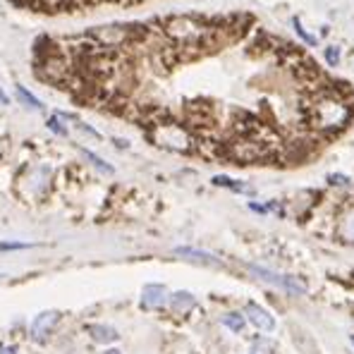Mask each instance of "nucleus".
Masks as SVG:
<instances>
[{"instance_id":"6e6552de","label":"nucleus","mask_w":354,"mask_h":354,"mask_svg":"<svg viewBox=\"0 0 354 354\" xmlns=\"http://www.w3.org/2000/svg\"><path fill=\"white\" fill-rule=\"evenodd\" d=\"M88 333H91V337L96 342H101V345H111V342L118 340V330L111 326H103V324H96V326H88Z\"/></svg>"},{"instance_id":"7ed1b4c3","label":"nucleus","mask_w":354,"mask_h":354,"mask_svg":"<svg viewBox=\"0 0 354 354\" xmlns=\"http://www.w3.org/2000/svg\"><path fill=\"white\" fill-rule=\"evenodd\" d=\"M249 270H252L257 278L266 280V283L278 285V288L288 290L290 295H306V285L301 283V280L292 278V275H278V273H273V270L261 268V266H254V263H249Z\"/></svg>"},{"instance_id":"9d476101","label":"nucleus","mask_w":354,"mask_h":354,"mask_svg":"<svg viewBox=\"0 0 354 354\" xmlns=\"http://www.w3.org/2000/svg\"><path fill=\"white\" fill-rule=\"evenodd\" d=\"M213 185H216V187H227V189L239 192V194H254L252 187H247L244 182L232 180V177H225V175H216V177H213Z\"/></svg>"},{"instance_id":"ddd939ff","label":"nucleus","mask_w":354,"mask_h":354,"mask_svg":"<svg viewBox=\"0 0 354 354\" xmlns=\"http://www.w3.org/2000/svg\"><path fill=\"white\" fill-rule=\"evenodd\" d=\"M82 153H84L86 158L91 160V165H93V168H98V170H101V173H106V175H113V173H115V170H113V165H111V163H106V160H103L101 156H96V153H93V151L82 149Z\"/></svg>"},{"instance_id":"aec40b11","label":"nucleus","mask_w":354,"mask_h":354,"mask_svg":"<svg viewBox=\"0 0 354 354\" xmlns=\"http://www.w3.org/2000/svg\"><path fill=\"white\" fill-rule=\"evenodd\" d=\"M328 180H330L333 185H350V177H345V175H330Z\"/></svg>"},{"instance_id":"20e7f679","label":"nucleus","mask_w":354,"mask_h":354,"mask_svg":"<svg viewBox=\"0 0 354 354\" xmlns=\"http://www.w3.org/2000/svg\"><path fill=\"white\" fill-rule=\"evenodd\" d=\"M60 321V314L58 311H44V314H39L34 321H31V328H29V335L31 340H39L44 342L46 337L50 335V330H53V326Z\"/></svg>"},{"instance_id":"b1692460","label":"nucleus","mask_w":354,"mask_h":354,"mask_svg":"<svg viewBox=\"0 0 354 354\" xmlns=\"http://www.w3.org/2000/svg\"><path fill=\"white\" fill-rule=\"evenodd\" d=\"M103 354H122L120 350H108V352H103Z\"/></svg>"},{"instance_id":"423d86ee","label":"nucleus","mask_w":354,"mask_h":354,"mask_svg":"<svg viewBox=\"0 0 354 354\" xmlns=\"http://www.w3.org/2000/svg\"><path fill=\"white\" fill-rule=\"evenodd\" d=\"M175 254L192 263H201V266H221V259H216L213 254L208 252H201V249H194V247H175Z\"/></svg>"},{"instance_id":"412c9836","label":"nucleus","mask_w":354,"mask_h":354,"mask_svg":"<svg viewBox=\"0 0 354 354\" xmlns=\"http://www.w3.org/2000/svg\"><path fill=\"white\" fill-rule=\"evenodd\" d=\"M19 350L15 345H0V354H17Z\"/></svg>"},{"instance_id":"a211bd4d","label":"nucleus","mask_w":354,"mask_h":354,"mask_svg":"<svg viewBox=\"0 0 354 354\" xmlns=\"http://www.w3.org/2000/svg\"><path fill=\"white\" fill-rule=\"evenodd\" d=\"M29 242H0V252H19V249H31Z\"/></svg>"},{"instance_id":"f3484780","label":"nucleus","mask_w":354,"mask_h":354,"mask_svg":"<svg viewBox=\"0 0 354 354\" xmlns=\"http://www.w3.org/2000/svg\"><path fill=\"white\" fill-rule=\"evenodd\" d=\"M70 122H75V127H77V129H80V132H84V134H86V137H91V139H101V134H98V132H96V129H93V127H91V124L82 122V120H80V118H77V115H75V118H72V120H70Z\"/></svg>"},{"instance_id":"4468645a","label":"nucleus","mask_w":354,"mask_h":354,"mask_svg":"<svg viewBox=\"0 0 354 354\" xmlns=\"http://www.w3.org/2000/svg\"><path fill=\"white\" fill-rule=\"evenodd\" d=\"M252 354H275V342L263 335H259L257 340L252 342Z\"/></svg>"},{"instance_id":"1a4fd4ad","label":"nucleus","mask_w":354,"mask_h":354,"mask_svg":"<svg viewBox=\"0 0 354 354\" xmlns=\"http://www.w3.org/2000/svg\"><path fill=\"white\" fill-rule=\"evenodd\" d=\"M194 304H196V299H194V295H192V292L170 295V306H173L175 314H187V311H189Z\"/></svg>"},{"instance_id":"f8f14e48","label":"nucleus","mask_w":354,"mask_h":354,"mask_svg":"<svg viewBox=\"0 0 354 354\" xmlns=\"http://www.w3.org/2000/svg\"><path fill=\"white\" fill-rule=\"evenodd\" d=\"M223 326L230 328L232 333H242L244 326H247V316H242V314H237V311H232V314L223 316Z\"/></svg>"},{"instance_id":"6ab92c4d","label":"nucleus","mask_w":354,"mask_h":354,"mask_svg":"<svg viewBox=\"0 0 354 354\" xmlns=\"http://www.w3.org/2000/svg\"><path fill=\"white\" fill-rule=\"evenodd\" d=\"M326 60L330 62V65H340V48H337V46H328Z\"/></svg>"},{"instance_id":"dca6fc26","label":"nucleus","mask_w":354,"mask_h":354,"mask_svg":"<svg viewBox=\"0 0 354 354\" xmlns=\"http://www.w3.org/2000/svg\"><path fill=\"white\" fill-rule=\"evenodd\" d=\"M292 29L297 31V36H299V39L301 41H304V44H309V46H316V44H319V39H316V36H311L309 34V31H306L304 27H301V22H299V19H292Z\"/></svg>"},{"instance_id":"0eeeda50","label":"nucleus","mask_w":354,"mask_h":354,"mask_svg":"<svg viewBox=\"0 0 354 354\" xmlns=\"http://www.w3.org/2000/svg\"><path fill=\"white\" fill-rule=\"evenodd\" d=\"M165 301H168V290H165V285H147L142 292V304L147 306V309H158V306H163Z\"/></svg>"},{"instance_id":"2eb2a0df","label":"nucleus","mask_w":354,"mask_h":354,"mask_svg":"<svg viewBox=\"0 0 354 354\" xmlns=\"http://www.w3.org/2000/svg\"><path fill=\"white\" fill-rule=\"evenodd\" d=\"M46 124H48L50 132L58 134V137H67V134H70V129H67L65 124H62V120L58 115H50L48 120H46Z\"/></svg>"},{"instance_id":"4be33fe9","label":"nucleus","mask_w":354,"mask_h":354,"mask_svg":"<svg viewBox=\"0 0 354 354\" xmlns=\"http://www.w3.org/2000/svg\"><path fill=\"white\" fill-rule=\"evenodd\" d=\"M0 103H3V106H10V96L5 93L3 86H0Z\"/></svg>"},{"instance_id":"f03ea898","label":"nucleus","mask_w":354,"mask_h":354,"mask_svg":"<svg viewBox=\"0 0 354 354\" xmlns=\"http://www.w3.org/2000/svg\"><path fill=\"white\" fill-rule=\"evenodd\" d=\"M153 142L170 151H189L192 147L189 134L182 127H177V124H158L153 129Z\"/></svg>"},{"instance_id":"39448f33","label":"nucleus","mask_w":354,"mask_h":354,"mask_svg":"<svg viewBox=\"0 0 354 354\" xmlns=\"http://www.w3.org/2000/svg\"><path fill=\"white\" fill-rule=\"evenodd\" d=\"M244 316H247V321L252 324L257 330H263V333H270L275 328V319L268 314V311L263 309V306L254 304V301H249L247 309H244Z\"/></svg>"},{"instance_id":"393cba45","label":"nucleus","mask_w":354,"mask_h":354,"mask_svg":"<svg viewBox=\"0 0 354 354\" xmlns=\"http://www.w3.org/2000/svg\"><path fill=\"white\" fill-rule=\"evenodd\" d=\"M350 342H352V347H354V335H350Z\"/></svg>"},{"instance_id":"9b49d317","label":"nucleus","mask_w":354,"mask_h":354,"mask_svg":"<svg viewBox=\"0 0 354 354\" xmlns=\"http://www.w3.org/2000/svg\"><path fill=\"white\" fill-rule=\"evenodd\" d=\"M17 98H19V103L22 106H27L31 108V111H44V101H39V98L34 96V93L29 91L27 86H22V84H17Z\"/></svg>"},{"instance_id":"f257e3e1","label":"nucleus","mask_w":354,"mask_h":354,"mask_svg":"<svg viewBox=\"0 0 354 354\" xmlns=\"http://www.w3.org/2000/svg\"><path fill=\"white\" fill-rule=\"evenodd\" d=\"M50 177H53V173H50L48 165H31L27 173L22 175V180H19V189H22V194L31 196V199L44 196L48 192Z\"/></svg>"},{"instance_id":"5701e85b","label":"nucleus","mask_w":354,"mask_h":354,"mask_svg":"<svg viewBox=\"0 0 354 354\" xmlns=\"http://www.w3.org/2000/svg\"><path fill=\"white\" fill-rule=\"evenodd\" d=\"M113 142H115V144H118V147H120V149H127V147H129V144H127V142H124V139H113Z\"/></svg>"}]
</instances>
